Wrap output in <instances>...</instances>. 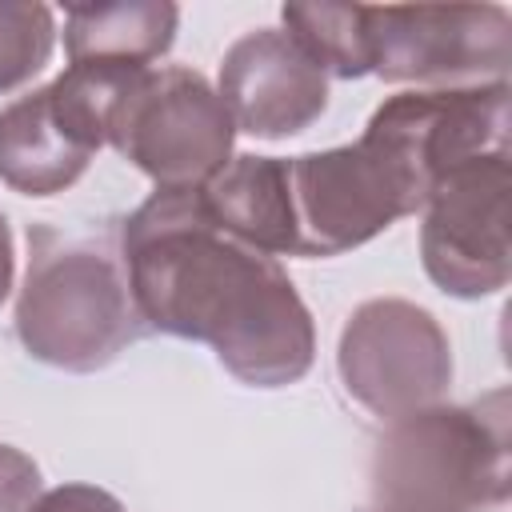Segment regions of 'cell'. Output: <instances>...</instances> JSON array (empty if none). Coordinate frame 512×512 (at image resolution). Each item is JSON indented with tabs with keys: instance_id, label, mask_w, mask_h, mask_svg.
Segmentation results:
<instances>
[{
	"instance_id": "6da1fadb",
	"label": "cell",
	"mask_w": 512,
	"mask_h": 512,
	"mask_svg": "<svg viewBox=\"0 0 512 512\" xmlns=\"http://www.w3.org/2000/svg\"><path fill=\"white\" fill-rule=\"evenodd\" d=\"M140 324L208 344L252 388L296 384L316 360L312 312L276 256L228 236L200 188H156L120 232Z\"/></svg>"
},
{
	"instance_id": "7a4b0ae2",
	"label": "cell",
	"mask_w": 512,
	"mask_h": 512,
	"mask_svg": "<svg viewBox=\"0 0 512 512\" xmlns=\"http://www.w3.org/2000/svg\"><path fill=\"white\" fill-rule=\"evenodd\" d=\"M508 396L388 420L368 464V512H488L508 500Z\"/></svg>"
},
{
	"instance_id": "3957f363",
	"label": "cell",
	"mask_w": 512,
	"mask_h": 512,
	"mask_svg": "<svg viewBox=\"0 0 512 512\" xmlns=\"http://www.w3.org/2000/svg\"><path fill=\"white\" fill-rule=\"evenodd\" d=\"M16 336L32 360L64 372L112 364L140 336L124 260L104 244L60 236L56 228L28 232Z\"/></svg>"
},
{
	"instance_id": "277c9868",
	"label": "cell",
	"mask_w": 512,
	"mask_h": 512,
	"mask_svg": "<svg viewBox=\"0 0 512 512\" xmlns=\"http://www.w3.org/2000/svg\"><path fill=\"white\" fill-rule=\"evenodd\" d=\"M144 68L68 64L52 84L0 108V180L20 196L72 188L108 144V120Z\"/></svg>"
},
{
	"instance_id": "5b68a950",
	"label": "cell",
	"mask_w": 512,
	"mask_h": 512,
	"mask_svg": "<svg viewBox=\"0 0 512 512\" xmlns=\"http://www.w3.org/2000/svg\"><path fill=\"white\" fill-rule=\"evenodd\" d=\"M232 140L224 100L184 64L136 72L108 120V144L156 188H204L232 160Z\"/></svg>"
},
{
	"instance_id": "8992f818",
	"label": "cell",
	"mask_w": 512,
	"mask_h": 512,
	"mask_svg": "<svg viewBox=\"0 0 512 512\" xmlns=\"http://www.w3.org/2000/svg\"><path fill=\"white\" fill-rule=\"evenodd\" d=\"M296 256H340L424 208L404 164L360 132L356 144L288 156Z\"/></svg>"
},
{
	"instance_id": "52a82bcc",
	"label": "cell",
	"mask_w": 512,
	"mask_h": 512,
	"mask_svg": "<svg viewBox=\"0 0 512 512\" xmlns=\"http://www.w3.org/2000/svg\"><path fill=\"white\" fill-rule=\"evenodd\" d=\"M368 72L388 84L476 88L508 84L512 16L500 4H364Z\"/></svg>"
},
{
	"instance_id": "ba28073f",
	"label": "cell",
	"mask_w": 512,
	"mask_h": 512,
	"mask_svg": "<svg viewBox=\"0 0 512 512\" xmlns=\"http://www.w3.org/2000/svg\"><path fill=\"white\" fill-rule=\"evenodd\" d=\"M336 372L344 392L380 420L444 404L452 344L440 320L400 296L364 300L340 328Z\"/></svg>"
},
{
	"instance_id": "9c48e42d",
	"label": "cell",
	"mask_w": 512,
	"mask_h": 512,
	"mask_svg": "<svg viewBox=\"0 0 512 512\" xmlns=\"http://www.w3.org/2000/svg\"><path fill=\"white\" fill-rule=\"evenodd\" d=\"M508 192V152L464 160L436 180L420 208V260L440 292L456 300H480L508 288Z\"/></svg>"
},
{
	"instance_id": "30bf717a",
	"label": "cell",
	"mask_w": 512,
	"mask_h": 512,
	"mask_svg": "<svg viewBox=\"0 0 512 512\" xmlns=\"http://www.w3.org/2000/svg\"><path fill=\"white\" fill-rule=\"evenodd\" d=\"M364 136L388 148L428 200L456 164L508 152V84L396 92L368 116Z\"/></svg>"
},
{
	"instance_id": "8fae6325",
	"label": "cell",
	"mask_w": 512,
	"mask_h": 512,
	"mask_svg": "<svg viewBox=\"0 0 512 512\" xmlns=\"http://www.w3.org/2000/svg\"><path fill=\"white\" fill-rule=\"evenodd\" d=\"M216 96L224 100L236 132L288 140L324 116L328 72L292 32L256 28L224 52Z\"/></svg>"
},
{
	"instance_id": "7c38bea8",
	"label": "cell",
	"mask_w": 512,
	"mask_h": 512,
	"mask_svg": "<svg viewBox=\"0 0 512 512\" xmlns=\"http://www.w3.org/2000/svg\"><path fill=\"white\" fill-rule=\"evenodd\" d=\"M208 216L264 256H296V220L284 156H232L204 188Z\"/></svg>"
},
{
	"instance_id": "4fadbf2b",
	"label": "cell",
	"mask_w": 512,
	"mask_h": 512,
	"mask_svg": "<svg viewBox=\"0 0 512 512\" xmlns=\"http://www.w3.org/2000/svg\"><path fill=\"white\" fill-rule=\"evenodd\" d=\"M180 8L168 0L72 4L64 12V52L72 64L152 68L176 40Z\"/></svg>"
},
{
	"instance_id": "5bb4252c",
	"label": "cell",
	"mask_w": 512,
	"mask_h": 512,
	"mask_svg": "<svg viewBox=\"0 0 512 512\" xmlns=\"http://www.w3.org/2000/svg\"><path fill=\"white\" fill-rule=\"evenodd\" d=\"M284 32H292L328 76L360 80L368 76L364 4H284Z\"/></svg>"
},
{
	"instance_id": "9a60e30c",
	"label": "cell",
	"mask_w": 512,
	"mask_h": 512,
	"mask_svg": "<svg viewBox=\"0 0 512 512\" xmlns=\"http://www.w3.org/2000/svg\"><path fill=\"white\" fill-rule=\"evenodd\" d=\"M56 20L48 4L0 0V96L28 84L52 56Z\"/></svg>"
},
{
	"instance_id": "2e32d148",
	"label": "cell",
	"mask_w": 512,
	"mask_h": 512,
	"mask_svg": "<svg viewBox=\"0 0 512 512\" xmlns=\"http://www.w3.org/2000/svg\"><path fill=\"white\" fill-rule=\"evenodd\" d=\"M40 500V468L12 444H0V512H32Z\"/></svg>"
},
{
	"instance_id": "e0dca14e",
	"label": "cell",
	"mask_w": 512,
	"mask_h": 512,
	"mask_svg": "<svg viewBox=\"0 0 512 512\" xmlns=\"http://www.w3.org/2000/svg\"><path fill=\"white\" fill-rule=\"evenodd\" d=\"M32 512H128V508L96 484H60V488L40 492Z\"/></svg>"
},
{
	"instance_id": "ac0fdd59",
	"label": "cell",
	"mask_w": 512,
	"mask_h": 512,
	"mask_svg": "<svg viewBox=\"0 0 512 512\" xmlns=\"http://www.w3.org/2000/svg\"><path fill=\"white\" fill-rule=\"evenodd\" d=\"M12 276H16V248H12V228H8V220L0 212V304L12 292Z\"/></svg>"
}]
</instances>
